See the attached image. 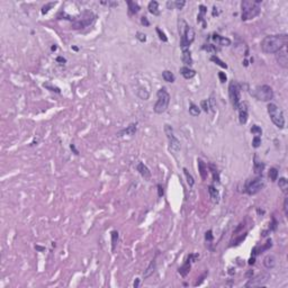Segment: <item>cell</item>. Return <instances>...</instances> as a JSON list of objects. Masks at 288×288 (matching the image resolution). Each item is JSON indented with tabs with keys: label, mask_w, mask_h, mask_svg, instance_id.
<instances>
[{
	"label": "cell",
	"mask_w": 288,
	"mask_h": 288,
	"mask_svg": "<svg viewBox=\"0 0 288 288\" xmlns=\"http://www.w3.org/2000/svg\"><path fill=\"white\" fill-rule=\"evenodd\" d=\"M288 35L287 34H277L266 36L261 41V50L266 54H275L279 52L282 47L287 46Z\"/></svg>",
	"instance_id": "obj_1"
},
{
	"label": "cell",
	"mask_w": 288,
	"mask_h": 288,
	"mask_svg": "<svg viewBox=\"0 0 288 288\" xmlns=\"http://www.w3.org/2000/svg\"><path fill=\"white\" fill-rule=\"evenodd\" d=\"M179 35H180V49L181 51L189 50V47L195 41V31L189 26L183 18H179Z\"/></svg>",
	"instance_id": "obj_2"
},
{
	"label": "cell",
	"mask_w": 288,
	"mask_h": 288,
	"mask_svg": "<svg viewBox=\"0 0 288 288\" xmlns=\"http://www.w3.org/2000/svg\"><path fill=\"white\" fill-rule=\"evenodd\" d=\"M261 0H243L241 2L242 20H250L259 16L261 11Z\"/></svg>",
	"instance_id": "obj_3"
},
{
	"label": "cell",
	"mask_w": 288,
	"mask_h": 288,
	"mask_svg": "<svg viewBox=\"0 0 288 288\" xmlns=\"http://www.w3.org/2000/svg\"><path fill=\"white\" fill-rule=\"evenodd\" d=\"M157 97L158 100L154 105V110L155 114H163L164 112H167V109L169 108V104H170V93L168 92V90L165 87H162L158 90L157 92Z\"/></svg>",
	"instance_id": "obj_4"
},
{
	"label": "cell",
	"mask_w": 288,
	"mask_h": 288,
	"mask_svg": "<svg viewBox=\"0 0 288 288\" xmlns=\"http://www.w3.org/2000/svg\"><path fill=\"white\" fill-rule=\"evenodd\" d=\"M267 110H268V114H269V117L271 119L273 124L278 128H284L285 127V116H284V112L280 107L270 102L267 106Z\"/></svg>",
	"instance_id": "obj_5"
},
{
	"label": "cell",
	"mask_w": 288,
	"mask_h": 288,
	"mask_svg": "<svg viewBox=\"0 0 288 288\" xmlns=\"http://www.w3.org/2000/svg\"><path fill=\"white\" fill-rule=\"evenodd\" d=\"M95 19H96V15L92 11H90V10H86L81 15L73 18L72 28L73 29H82V28L91 25L95 22Z\"/></svg>",
	"instance_id": "obj_6"
},
{
	"label": "cell",
	"mask_w": 288,
	"mask_h": 288,
	"mask_svg": "<svg viewBox=\"0 0 288 288\" xmlns=\"http://www.w3.org/2000/svg\"><path fill=\"white\" fill-rule=\"evenodd\" d=\"M264 187V180H263L262 174H259L258 177L250 179L245 183V192L250 196L257 195L258 192H260Z\"/></svg>",
	"instance_id": "obj_7"
},
{
	"label": "cell",
	"mask_w": 288,
	"mask_h": 288,
	"mask_svg": "<svg viewBox=\"0 0 288 288\" xmlns=\"http://www.w3.org/2000/svg\"><path fill=\"white\" fill-rule=\"evenodd\" d=\"M229 97L230 101L232 104L233 108L238 109L240 102H241V86L238 81L232 80L229 84Z\"/></svg>",
	"instance_id": "obj_8"
},
{
	"label": "cell",
	"mask_w": 288,
	"mask_h": 288,
	"mask_svg": "<svg viewBox=\"0 0 288 288\" xmlns=\"http://www.w3.org/2000/svg\"><path fill=\"white\" fill-rule=\"evenodd\" d=\"M252 95L256 99L260 101H270L273 98V90L268 84H262V86L256 87Z\"/></svg>",
	"instance_id": "obj_9"
},
{
	"label": "cell",
	"mask_w": 288,
	"mask_h": 288,
	"mask_svg": "<svg viewBox=\"0 0 288 288\" xmlns=\"http://www.w3.org/2000/svg\"><path fill=\"white\" fill-rule=\"evenodd\" d=\"M164 133H165V135H167V137H168V141H169V148H170L171 151H174V152L179 151L180 148H181V145H180V141L178 140V137L174 135V132L172 126L169 125V124L164 125Z\"/></svg>",
	"instance_id": "obj_10"
},
{
	"label": "cell",
	"mask_w": 288,
	"mask_h": 288,
	"mask_svg": "<svg viewBox=\"0 0 288 288\" xmlns=\"http://www.w3.org/2000/svg\"><path fill=\"white\" fill-rule=\"evenodd\" d=\"M239 110V122L241 125L247 124L249 118V109H248V104L245 101H241L238 107Z\"/></svg>",
	"instance_id": "obj_11"
},
{
	"label": "cell",
	"mask_w": 288,
	"mask_h": 288,
	"mask_svg": "<svg viewBox=\"0 0 288 288\" xmlns=\"http://www.w3.org/2000/svg\"><path fill=\"white\" fill-rule=\"evenodd\" d=\"M276 60H277L278 64L280 65L282 68H284V69L288 68V54H287V49H286V46L282 47L279 52L276 53Z\"/></svg>",
	"instance_id": "obj_12"
},
{
	"label": "cell",
	"mask_w": 288,
	"mask_h": 288,
	"mask_svg": "<svg viewBox=\"0 0 288 288\" xmlns=\"http://www.w3.org/2000/svg\"><path fill=\"white\" fill-rule=\"evenodd\" d=\"M268 277L266 275H259L256 278H252L251 277L249 279V282L245 284V287H260V286H264V284L268 280Z\"/></svg>",
	"instance_id": "obj_13"
},
{
	"label": "cell",
	"mask_w": 288,
	"mask_h": 288,
	"mask_svg": "<svg viewBox=\"0 0 288 288\" xmlns=\"http://www.w3.org/2000/svg\"><path fill=\"white\" fill-rule=\"evenodd\" d=\"M212 40L216 44L221 45V46H230L232 44V41L230 40L229 37H224V36H221L218 34H214L212 36Z\"/></svg>",
	"instance_id": "obj_14"
},
{
	"label": "cell",
	"mask_w": 288,
	"mask_h": 288,
	"mask_svg": "<svg viewBox=\"0 0 288 288\" xmlns=\"http://www.w3.org/2000/svg\"><path fill=\"white\" fill-rule=\"evenodd\" d=\"M136 130H137L136 124L132 123V124L128 125L126 128L119 131L117 135L118 136H123V135H130V136H133V135H135V133H136Z\"/></svg>",
	"instance_id": "obj_15"
},
{
	"label": "cell",
	"mask_w": 288,
	"mask_h": 288,
	"mask_svg": "<svg viewBox=\"0 0 288 288\" xmlns=\"http://www.w3.org/2000/svg\"><path fill=\"white\" fill-rule=\"evenodd\" d=\"M155 269H157V257L153 258V260L150 262V264L148 266V268L144 270V273H143V279L149 278L150 276L153 275V273L155 271Z\"/></svg>",
	"instance_id": "obj_16"
},
{
	"label": "cell",
	"mask_w": 288,
	"mask_h": 288,
	"mask_svg": "<svg viewBox=\"0 0 288 288\" xmlns=\"http://www.w3.org/2000/svg\"><path fill=\"white\" fill-rule=\"evenodd\" d=\"M208 192H209V197H211V200L213 201L214 204H218V201H220V191L217 190L215 187L213 186V185H209L208 186Z\"/></svg>",
	"instance_id": "obj_17"
},
{
	"label": "cell",
	"mask_w": 288,
	"mask_h": 288,
	"mask_svg": "<svg viewBox=\"0 0 288 288\" xmlns=\"http://www.w3.org/2000/svg\"><path fill=\"white\" fill-rule=\"evenodd\" d=\"M197 164H198V171H199V174H200V178L203 180H206L208 176L207 165H206V163H205L201 159H198V160H197Z\"/></svg>",
	"instance_id": "obj_18"
},
{
	"label": "cell",
	"mask_w": 288,
	"mask_h": 288,
	"mask_svg": "<svg viewBox=\"0 0 288 288\" xmlns=\"http://www.w3.org/2000/svg\"><path fill=\"white\" fill-rule=\"evenodd\" d=\"M136 169H137V171L140 172V174H141V176H142L144 179H149L150 177H151V171H150L149 168L146 167V165L143 163V162H139Z\"/></svg>",
	"instance_id": "obj_19"
},
{
	"label": "cell",
	"mask_w": 288,
	"mask_h": 288,
	"mask_svg": "<svg viewBox=\"0 0 288 288\" xmlns=\"http://www.w3.org/2000/svg\"><path fill=\"white\" fill-rule=\"evenodd\" d=\"M276 258L275 256H273V254H268L267 257H264V259H263V266L266 267L267 269H273L276 267Z\"/></svg>",
	"instance_id": "obj_20"
},
{
	"label": "cell",
	"mask_w": 288,
	"mask_h": 288,
	"mask_svg": "<svg viewBox=\"0 0 288 288\" xmlns=\"http://www.w3.org/2000/svg\"><path fill=\"white\" fill-rule=\"evenodd\" d=\"M180 75H183L185 79L189 80V79H191V78L195 77L196 71L195 70H192V69H190L189 67H183V68H180Z\"/></svg>",
	"instance_id": "obj_21"
},
{
	"label": "cell",
	"mask_w": 288,
	"mask_h": 288,
	"mask_svg": "<svg viewBox=\"0 0 288 288\" xmlns=\"http://www.w3.org/2000/svg\"><path fill=\"white\" fill-rule=\"evenodd\" d=\"M199 14L197 16V23H203V26L204 28L206 27V20H205V15L207 13V7L204 6V5H199Z\"/></svg>",
	"instance_id": "obj_22"
},
{
	"label": "cell",
	"mask_w": 288,
	"mask_h": 288,
	"mask_svg": "<svg viewBox=\"0 0 288 288\" xmlns=\"http://www.w3.org/2000/svg\"><path fill=\"white\" fill-rule=\"evenodd\" d=\"M181 61L186 67H190L192 65V58H191V53L190 50H185L183 51V54H181Z\"/></svg>",
	"instance_id": "obj_23"
},
{
	"label": "cell",
	"mask_w": 288,
	"mask_h": 288,
	"mask_svg": "<svg viewBox=\"0 0 288 288\" xmlns=\"http://www.w3.org/2000/svg\"><path fill=\"white\" fill-rule=\"evenodd\" d=\"M127 6H128V15L130 16L136 15L141 9L140 5L135 1H127Z\"/></svg>",
	"instance_id": "obj_24"
},
{
	"label": "cell",
	"mask_w": 288,
	"mask_h": 288,
	"mask_svg": "<svg viewBox=\"0 0 288 288\" xmlns=\"http://www.w3.org/2000/svg\"><path fill=\"white\" fill-rule=\"evenodd\" d=\"M148 9L153 16H159L160 15V9H159V2L155 1V0H152L150 1L149 5H148Z\"/></svg>",
	"instance_id": "obj_25"
},
{
	"label": "cell",
	"mask_w": 288,
	"mask_h": 288,
	"mask_svg": "<svg viewBox=\"0 0 288 288\" xmlns=\"http://www.w3.org/2000/svg\"><path fill=\"white\" fill-rule=\"evenodd\" d=\"M190 268H191V262H189V261L186 260V262L183 263V266L178 269V273H180L181 277H186L189 273V271H190Z\"/></svg>",
	"instance_id": "obj_26"
},
{
	"label": "cell",
	"mask_w": 288,
	"mask_h": 288,
	"mask_svg": "<svg viewBox=\"0 0 288 288\" xmlns=\"http://www.w3.org/2000/svg\"><path fill=\"white\" fill-rule=\"evenodd\" d=\"M162 78H163V80L165 81V82H170V84L174 82V80H176L174 75L171 71H169V70H164V71L162 72Z\"/></svg>",
	"instance_id": "obj_27"
},
{
	"label": "cell",
	"mask_w": 288,
	"mask_h": 288,
	"mask_svg": "<svg viewBox=\"0 0 288 288\" xmlns=\"http://www.w3.org/2000/svg\"><path fill=\"white\" fill-rule=\"evenodd\" d=\"M208 168H209V170H211L212 174H213L214 181H215V183H220V172H218V170H217V168L215 167L213 163L208 164Z\"/></svg>",
	"instance_id": "obj_28"
},
{
	"label": "cell",
	"mask_w": 288,
	"mask_h": 288,
	"mask_svg": "<svg viewBox=\"0 0 288 288\" xmlns=\"http://www.w3.org/2000/svg\"><path fill=\"white\" fill-rule=\"evenodd\" d=\"M189 114L191 115L192 117H197L200 114V108L198 106L195 105L194 102H190V106H189Z\"/></svg>",
	"instance_id": "obj_29"
},
{
	"label": "cell",
	"mask_w": 288,
	"mask_h": 288,
	"mask_svg": "<svg viewBox=\"0 0 288 288\" xmlns=\"http://www.w3.org/2000/svg\"><path fill=\"white\" fill-rule=\"evenodd\" d=\"M253 170L258 176H259V174H262V171L264 170V163L261 161H254Z\"/></svg>",
	"instance_id": "obj_30"
},
{
	"label": "cell",
	"mask_w": 288,
	"mask_h": 288,
	"mask_svg": "<svg viewBox=\"0 0 288 288\" xmlns=\"http://www.w3.org/2000/svg\"><path fill=\"white\" fill-rule=\"evenodd\" d=\"M183 174H185V176H186L187 183L189 185V187H192L194 185H195V179H194V177L191 176V174L189 172L187 168H183Z\"/></svg>",
	"instance_id": "obj_31"
},
{
	"label": "cell",
	"mask_w": 288,
	"mask_h": 288,
	"mask_svg": "<svg viewBox=\"0 0 288 288\" xmlns=\"http://www.w3.org/2000/svg\"><path fill=\"white\" fill-rule=\"evenodd\" d=\"M136 93H137V96L141 98V99H143V100H146V99H149V97H150V92L148 91L146 89H144V88H139V90L136 91Z\"/></svg>",
	"instance_id": "obj_32"
},
{
	"label": "cell",
	"mask_w": 288,
	"mask_h": 288,
	"mask_svg": "<svg viewBox=\"0 0 288 288\" xmlns=\"http://www.w3.org/2000/svg\"><path fill=\"white\" fill-rule=\"evenodd\" d=\"M278 169L277 168H270V170H269V172H268V177H269V179L271 180V181H273L275 183L276 180L278 179Z\"/></svg>",
	"instance_id": "obj_33"
},
{
	"label": "cell",
	"mask_w": 288,
	"mask_h": 288,
	"mask_svg": "<svg viewBox=\"0 0 288 288\" xmlns=\"http://www.w3.org/2000/svg\"><path fill=\"white\" fill-rule=\"evenodd\" d=\"M211 61L212 62H214V63H216L217 65H220L221 68H223V69H227V64H226L224 61H222V60L218 58V56H216V55H212L211 56Z\"/></svg>",
	"instance_id": "obj_34"
},
{
	"label": "cell",
	"mask_w": 288,
	"mask_h": 288,
	"mask_svg": "<svg viewBox=\"0 0 288 288\" xmlns=\"http://www.w3.org/2000/svg\"><path fill=\"white\" fill-rule=\"evenodd\" d=\"M117 242H118V232L117 231H113L112 232V251L113 252L116 250Z\"/></svg>",
	"instance_id": "obj_35"
},
{
	"label": "cell",
	"mask_w": 288,
	"mask_h": 288,
	"mask_svg": "<svg viewBox=\"0 0 288 288\" xmlns=\"http://www.w3.org/2000/svg\"><path fill=\"white\" fill-rule=\"evenodd\" d=\"M278 186H279V188L282 189L284 192L287 191V188H288L287 179H286V178H284V177H282V178H280V179H279V181H278Z\"/></svg>",
	"instance_id": "obj_36"
},
{
	"label": "cell",
	"mask_w": 288,
	"mask_h": 288,
	"mask_svg": "<svg viewBox=\"0 0 288 288\" xmlns=\"http://www.w3.org/2000/svg\"><path fill=\"white\" fill-rule=\"evenodd\" d=\"M203 50L207 51L208 53H212V54H215L217 52L216 46L213 45V44H205V45H203Z\"/></svg>",
	"instance_id": "obj_37"
},
{
	"label": "cell",
	"mask_w": 288,
	"mask_h": 288,
	"mask_svg": "<svg viewBox=\"0 0 288 288\" xmlns=\"http://www.w3.org/2000/svg\"><path fill=\"white\" fill-rule=\"evenodd\" d=\"M251 133L253 134L254 136H260L261 134H262V130H261L260 126H258V125H253V126L251 127Z\"/></svg>",
	"instance_id": "obj_38"
},
{
	"label": "cell",
	"mask_w": 288,
	"mask_h": 288,
	"mask_svg": "<svg viewBox=\"0 0 288 288\" xmlns=\"http://www.w3.org/2000/svg\"><path fill=\"white\" fill-rule=\"evenodd\" d=\"M53 6H55V2H49V3H46V5H44L43 7H42V14L43 15H46L49 11H50V9L52 8Z\"/></svg>",
	"instance_id": "obj_39"
},
{
	"label": "cell",
	"mask_w": 288,
	"mask_h": 288,
	"mask_svg": "<svg viewBox=\"0 0 288 288\" xmlns=\"http://www.w3.org/2000/svg\"><path fill=\"white\" fill-rule=\"evenodd\" d=\"M200 108H203V110H204L205 113H208L209 112V108H211V105H209V100H203V101L200 102Z\"/></svg>",
	"instance_id": "obj_40"
},
{
	"label": "cell",
	"mask_w": 288,
	"mask_h": 288,
	"mask_svg": "<svg viewBox=\"0 0 288 288\" xmlns=\"http://www.w3.org/2000/svg\"><path fill=\"white\" fill-rule=\"evenodd\" d=\"M155 31H157V33H158V35H159V38L162 41V42H168V37H167V35L164 34L163 32L160 29L159 27H157L155 28Z\"/></svg>",
	"instance_id": "obj_41"
},
{
	"label": "cell",
	"mask_w": 288,
	"mask_h": 288,
	"mask_svg": "<svg viewBox=\"0 0 288 288\" xmlns=\"http://www.w3.org/2000/svg\"><path fill=\"white\" fill-rule=\"evenodd\" d=\"M261 145V137L260 136H254L252 140V146L254 149H258Z\"/></svg>",
	"instance_id": "obj_42"
},
{
	"label": "cell",
	"mask_w": 288,
	"mask_h": 288,
	"mask_svg": "<svg viewBox=\"0 0 288 288\" xmlns=\"http://www.w3.org/2000/svg\"><path fill=\"white\" fill-rule=\"evenodd\" d=\"M43 87H44V88H46V89H49L50 91H55V92H58V93L61 92V90H60L59 88H58V87H54V86H52L51 84H43Z\"/></svg>",
	"instance_id": "obj_43"
},
{
	"label": "cell",
	"mask_w": 288,
	"mask_h": 288,
	"mask_svg": "<svg viewBox=\"0 0 288 288\" xmlns=\"http://www.w3.org/2000/svg\"><path fill=\"white\" fill-rule=\"evenodd\" d=\"M214 239V235H213V231L212 230H208L207 232L205 233V240H206V242H212Z\"/></svg>",
	"instance_id": "obj_44"
},
{
	"label": "cell",
	"mask_w": 288,
	"mask_h": 288,
	"mask_svg": "<svg viewBox=\"0 0 288 288\" xmlns=\"http://www.w3.org/2000/svg\"><path fill=\"white\" fill-rule=\"evenodd\" d=\"M199 258V254L197 253H191L189 254L188 257H187V261H189V262H195L197 259Z\"/></svg>",
	"instance_id": "obj_45"
},
{
	"label": "cell",
	"mask_w": 288,
	"mask_h": 288,
	"mask_svg": "<svg viewBox=\"0 0 288 288\" xmlns=\"http://www.w3.org/2000/svg\"><path fill=\"white\" fill-rule=\"evenodd\" d=\"M185 5H186V1H183V0H181V1H174V8L176 9L181 10L185 7Z\"/></svg>",
	"instance_id": "obj_46"
},
{
	"label": "cell",
	"mask_w": 288,
	"mask_h": 288,
	"mask_svg": "<svg viewBox=\"0 0 288 288\" xmlns=\"http://www.w3.org/2000/svg\"><path fill=\"white\" fill-rule=\"evenodd\" d=\"M136 38L140 42H142V43L146 42V35L144 34V33H141V32H137L136 33Z\"/></svg>",
	"instance_id": "obj_47"
},
{
	"label": "cell",
	"mask_w": 288,
	"mask_h": 288,
	"mask_svg": "<svg viewBox=\"0 0 288 288\" xmlns=\"http://www.w3.org/2000/svg\"><path fill=\"white\" fill-rule=\"evenodd\" d=\"M273 222L270 223V226H269V231H276L277 230V225H278V223H277V221H276V218L273 216Z\"/></svg>",
	"instance_id": "obj_48"
},
{
	"label": "cell",
	"mask_w": 288,
	"mask_h": 288,
	"mask_svg": "<svg viewBox=\"0 0 288 288\" xmlns=\"http://www.w3.org/2000/svg\"><path fill=\"white\" fill-rule=\"evenodd\" d=\"M141 24H142L143 26H145V27L150 26V22L146 16H142V17H141Z\"/></svg>",
	"instance_id": "obj_49"
},
{
	"label": "cell",
	"mask_w": 288,
	"mask_h": 288,
	"mask_svg": "<svg viewBox=\"0 0 288 288\" xmlns=\"http://www.w3.org/2000/svg\"><path fill=\"white\" fill-rule=\"evenodd\" d=\"M218 78H220L221 82H225L227 80V77H226V75L224 72H218Z\"/></svg>",
	"instance_id": "obj_50"
},
{
	"label": "cell",
	"mask_w": 288,
	"mask_h": 288,
	"mask_svg": "<svg viewBox=\"0 0 288 288\" xmlns=\"http://www.w3.org/2000/svg\"><path fill=\"white\" fill-rule=\"evenodd\" d=\"M284 212H285V215L288 216V198L286 197L285 200H284Z\"/></svg>",
	"instance_id": "obj_51"
},
{
	"label": "cell",
	"mask_w": 288,
	"mask_h": 288,
	"mask_svg": "<svg viewBox=\"0 0 288 288\" xmlns=\"http://www.w3.org/2000/svg\"><path fill=\"white\" fill-rule=\"evenodd\" d=\"M157 187H158V196L159 197H162V196H163V187H162L160 183H159Z\"/></svg>",
	"instance_id": "obj_52"
},
{
	"label": "cell",
	"mask_w": 288,
	"mask_h": 288,
	"mask_svg": "<svg viewBox=\"0 0 288 288\" xmlns=\"http://www.w3.org/2000/svg\"><path fill=\"white\" fill-rule=\"evenodd\" d=\"M167 8L168 9H174V1H168L167 2Z\"/></svg>",
	"instance_id": "obj_53"
},
{
	"label": "cell",
	"mask_w": 288,
	"mask_h": 288,
	"mask_svg": "<svg viewBox=\"0 0 288 288\" xmlns=\"http://www.w3.org/2000/svg\"><path fill=\"white\" fill-rule=\"evenodd\" d=\"M56 62L65 63V62H67V60H65L64 58H62V56H58V58H56Z\"/></svg>",
	"instance_id": "obj_54"
},
{
	"label": "cell",
	"mask_w": 288,
	"mask_h": 288,
	"mask_svg": "<svg viewBox=\"0 0 288 288\" xmlns=\"http://www.w3.org/2000/svg\"><path fill=\"white\" fill-rule=\"evenodd\" d=\"M70 149H71V150H72V151H73V152H75V155H79V151H78V150H77V149H75V144H71V145H70Z\"/></svg>",
	"instance_id": "obj_55"
},
{
	"label": "cell",
	"mask_w": 288,
	"mask_h": 288,
	"mask_svg": "<svg viewBox=\"0 0 288 288\" xmlns=\"http://www.w3.org/2000/svg\"><path fill=\"white\" fill-rule=\"evenodd\" d=\"M254 262H256V257H253V256H252V257H251L250 259H249L248 263L251 266V264H254Z\"/></svg>",
	"instance_id": "obj_56"
},
{
	"label": "cell",
	"mask_w": 288,
	"mask_h": 288,
	"mask_svg": "<svg viewBox=\"0 0 288 288\" xmlns=\"http://www.w3.org/2000/svg\"><path fill=\"white\" fill-rule=\"evenodd\" d=\"M35 249H36L37 251H41V252L45 250V248H44V247H40V245H35Z\"/></svg>",
	"instance_id": "obj_57"
},
{
	"label": "cell",
	"mask_w": 288,
	"mask_h": 288,
	"mask_svg": "<svg viewBox=\"0 0 288 288\" xmlns=\"http://www.w3.org/2000/svg\"><path fill=\"white\" fill-rule=\"evenodd\" d=\"M139 285H140V279L137 278V279H135V282H134L133 286H134L135 288H137V287H139Z\"/></svg>",
	"instance_id": "obj_58"
},
{
	"label": "cell",
	"mask_w": 288,
	"mask_h": 288,
	"mask_svg": "<svg viewBox=\"0 0 288 288\" xmlns=\"http://www.w3.org/2000/svg\"><path fill=\"white\" fill-rule=\"evenodd\" d=\"M213 9H214V10H213V16H217V15H218V10H217L218 8H216V7L214 6Z\"/></svg>",
	"instance_id": "obj_59"
},
{
	"label": "cell",
	"mask_w": 288,
	"mask_h": 288,
	"mask_svg": "<svg viewBox=\"0 0 288 288\" xmlns=\"http://www.w3.org/2000/svg\"><path fill=\"white\" fill-rule=\"evenodd\" d=\"M251 276H253V271H252V270H249L248 273H247V277H248V278L250 279V278H251Z\"/></svg>",
	"instance_id": "obj_60"
},
{
	"label": "cell",
	"mask_w": 288,
	"mask_h": 288,
	"mask_svg": "<svg viewBox=\"0 0 288 288\" xmlns=\"http://www.w3.org/2000/svg\"><path fill=\"white\" fill-rule=\"evenodd\" d=\"M56 49H58V47H56V45H53V46L51 47V50H52V51H56Z\"/></svg>",
	"instance_id": "obj_61"
},
{
	"label": "cell",
	"mask_w": 288,
	"mask_h": 288,
	"mask_svg": "<svg viewBox=\"0 0 288 288\" xmlns=\"http://www.w3.org/2000/svg\"><path fill=\"white\" fill-rule=\"evenodd\" d=\"M72 50H75V51H78V50H79V49H78L77 46H72Z\"/></svg>",
	"instance_id": "obj_62"
},
{
	"label": "cell",
	"mask_w": 288,
	"mask_h": 288,
	"mask_svg": "<svg viewBox=\"0 0 288 288\" xmlns=\"http://www.w3.org/2000/svg\"><path fill=\"white\" fill-rule=\"evenodd\" d=\"M243 63H244V67H248V61H247V60H245V61H244Z\"/></svg>",
	"instance_id": "obj_63"
}]
</instances>
